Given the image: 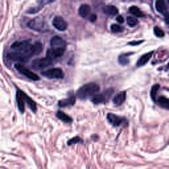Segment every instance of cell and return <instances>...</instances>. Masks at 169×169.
<instances>
[{"label":"cell","instance_id":"e0dca14e","mask_svg":"<svg viewBox=\"0 0 169 169\" xmlns=\"http://www.w3.org/2000/svg\"><path fill=\"white\" fill-rule=\"evenodd\" d=\"M108 99V95H106V94H95V97L92 98V102L98 104V103H102L104 101H107Z\"/></svg>","mask_w":169,"mask_h":169},{"label":"cell","instance_id":"9a60e30c","mask_svg":"<svg viewBox=\"0 0 169 169\" xmlns=\"http://www.w3.org/2000/svg\"><path fill=\"white\" fill-rule=\"evenodd\" d=\"M124 101H126V92H124V91L119 92L118 95H115V98H114V103H115L116 106L123 104V102H124Z\"/></svg>","mask_w":169,"mask_h":169},{"label":"cell","instance_id":"5bb4252c","mask_svg":"<svg viewBox=\"0 0 169 169\" xmlns=\"http://www.w3.org/2000/svg\"><path fill=\"white\" fill-rule=\"evenodd\" d=\"M103 11H104V13L108 15V16H116L118 15V8L114 7V5H106Z\"/></svg>","mask_w":169,"mask_h":169},{"label":"cell","instance_id":"7402d4cb","mask_svg":"<svg viewBox=\"0 0 169 169\" xmlns=\"http://www.w3.org/2000/svg\"><path fill=\"white\" fill-rule=\"evenodd\" d=\"M157 102H159V104H161L164 108H168V107H169V101H168L165 97H160Z\"/></svg>","mask_w":169,"mask_h":169},{"label":"cell","instance_id":"5b68a950","mask_svg":"<svg viewBox=\"0 0 169 169\" xmlns=\"http://www.w3.org/2000/svg\"><path fill=\"white\" fill-rule=\"evenodd\" d=\"M53 27H54L55 29H58V30H65V29L67 28V23H66L62 17L55 16V17L53 18Z\"/></svg>","mask_w":169,"mask_h":169},{"label":"cell","instance_id":"7c38bea8","mask_svg":"<svg viewBox=\"0 0 169 169\" xmlns=\"http://www.w3.org/2000/svg\"><path fill=\"white\" fill-rule=\"evenodd\" d=\"M91 8H90V5H87V4H82L79 7V9H78V13H79V16L81 17H89V15L91 13Z\"/></svg>","mask_w":169,"mask_h":169},{"label":"cell","instance_id":"ffe728a7","mask_svg":"<svg viewBox=\"0 0 169 169\" xmlns=\"http://www.w3.org/2000/svg\"><path fill=\"white\" fill-rule=\"evenodd\" d=\"M129 12H131V13H132L134 16H137V17H143V16H144V13H143V12H141L139 8H137V7H131V8H129Z\"/></svg>","mask_w":169,"mask_h":169},{"label":"cell","instance_id":"4316f807","mask_svg":"<svg viewBox=\"0 0 169 169\" xmlns=\"http://www.w3.org/2000/svg\"><path fill=\"white\" fill-rule=\"evenodd\" d=\"M79 141H81V139H79V137H74V139L69 140V141H67V144H69V145H73V144H76V143H79Z\"/></svg>","mask_w":169,"mask_h":169},{"label":"cell","instance_id":"8992f818","mask_svg":"<svg viewBox=\"0 0 169 169\" xmlns=\"http://www.w3.org/2000/svg\"><path fill=\"white\" fill-rule=\"evenodd\" d=\"M28 25L34 29V30H42V29H46V25L45 23H44V20H41V18H36V20H32Z\"/></svg>","mask_w":169,"mask_h":169},{"label":"cell","instance_id":"83f0119b","mask_svg":"<svg viewBox=\"0 0 169 169\" xmlns=\"http://www.w3.org/2000/svg\"><path fill=\"white\" fill-rule=\"evenodd\" d=\"M89 18H90L91 23H95V21H97V15H95V13H90V15H89Z\"/></svg>","mask_w":169,"mask_h":169},{"label":"cell","instance_id":"ac0fdd59","mask_svg":"<svg viewBox=\"0 0 169 169\" xmlns=\"http://www.w3.org/2000/svg\"><path fill=\"white\" fill-rule=\"evenodd\" d=\"M74 103H76V98H74V97H70L69 99H64V101L58 102L60 106H73Z\"/></svg>","mask_w":169,"mask_h":169},{"label":"cell","instance_id":"9c48e42d","mask_svg":"<svg viewBox=\"0 0 169 169\" xmlns=\"http://www.w3.org/2000/svg\"><path fill=\"white\" fill-rule=\"evenodd\" d=\"M16 99H17L18 110H20L21 112H24V110H25V101H24V97H23V91L21 90H17L16 91Z\"/></svg>","mask_w":169,"mask_h":169},{"label":"cell","instance_id":"ba28073f","mask_svg":"<svg viewBox=\"0 0 169 169\" xmlns=\"http://www.w3.org/2000/svg\"><path fill=\"white\" fill-rule=\"evenodd\" d=\"M50 42H52V48H55V49H65L66 48L65 41L62 40L61 37H58V36L53 37V39L50 40Z\"/></svg>","mask_w":169,"mask_h":169},{"label":"cell","instance_id":"3957f363","mask_svg":"<svg viewBox=\"0 0 169 169\" xmlns=\"http://www.w3.org/2000/svg\"><path fill=\"white\" fill-rule=\"evenodd\" d=\"M44 76L46 78H53V79H61L64 78V71L58 67H54V69H49V70L44 71Z\"/></svg>","mask_w":169,"mask_h":169},{"label":"cell","instance_id":"484cf974","mask_svg":"<svg viewBox=\"0 0 169 169\" xmlns=\"http://www.w3.org/2000/svg\"><path fill=\"white\" fill-rule=\"evenodd\" d=\"M155 34L157 37H164V32H162V29H160L159 27H155Z\"/></svg>","mask_w":169,"mask_h":169},{"label":"cell","instance_id":"4fadbf2b","mask_svg":"<svg viewBox=\"0 0 169 169\" xmlns=\"http://www.w3.org/2000/svg\"><path fill=\"white\" fill-rule=\"evenodd\" d=\"M151 57H152V52H148V53H145V54H143L141 57H140L139 60H137L136 66H143V65L148 64V61L151 60Z\"/></svg>","mask_w":169,"mask_h":169},{"label":"cell","instance_id":"8fae6325","mask_svg":"<svg viewBox=\"0 0 169 169\" xmlns=\"http://www.w3.org/2000/svg\"><path fill=\"white\" fill-rule=\"evenodd\" d=\"M156 9L159 13L166 16V3L165 0H156Z\"/></svg>","mask_w":169,"mask_h":169},{"label":"cell","instance_id":"30bf717a","mask_svg":"<svg viewBox=\"0 0 169 169\" xmlns=\"http://www.w3.org/2000/svg\"><path fill=\"white\" fill-rule=\"evenodd\" d=\"M107 119H108V122L112 124V126H115V127L120 126V124L124 122V119L119 118V116H116V115H114V114H108V115H107Z\"/></svg>","mask_w":169,"mask_h":169},{"label":"cell","instance_id":"cb8c5ba5","mask_svg":"<svg viewBox=\"0 0 169 169\" xmlns=\"http://www.w3.org/2000/svg\"><path fill=\"white\" fill-rule=\"evenodd\" d=\"M111 30L114 33H119V32H122V30H123V28L119 25V24H112V25H111Z\"/></svg>","mask_w":169,"mask_h":169},{"label":"cell","instance_id":"7a4b0ae2","mask_svg":"<svg viewBox=\"0 0 169 169\" xmlns=\"http://www.w3.org/2000/svg\"><path fill=\"white\" fill-rule=\"evenodd\" d=\"M15 69L18 71V73H21V74H24L27 78H29V79H32V81H39V76L37 74H34L32 70H29L28 67H25L23 64H16L15 65Z\"/></svg>","mask_w":169,"mask_h":169},{"label":"cell","instance_id":"2e32d148","mask_svg":"<svg viewBox=\"0 0 169 169\" xmlns=\"http://www.w3.org/2000/svg\"><path fill=\"white\" fill-rule=\"evenodd\" d=\"M23 97H24V101H25V103H28L29 104V107H30V110H32L33 112H36L37 111V106H36V102L34 101H32V99H30L27 94H24L23 92Z\"/></svg>","mask_w":169,"mask_h":169},{"label":"cell","instance_id":"6da1fadb","mask_svg":"<svg viewBox=\"0 0 169 169\" xmlns=\"http://www.w3.org/2000/svg\"><path fill=\"white\" fill-rule=\"evenodd\" d=\"M99 92V85L97 83H87L85 86H82L81 89L78 90L77 95L79 98H86V97H90V95H95V94Z\"/></svg>","mask_w":169,"mask_h":169},{"label":"cell","instance_id":"44dd1931","mask_svg":"<svg viewBox=\"0 0 169 169\" xmlns=\"http://www.w3.org/2000/svg\"><path fill=\"white\" fill-rule=\"evenodd\" d=\"M157 91H159V85H153L152 90H151V97H152V101H157Z\"/></svg>","mask_w":169,"mask_h":169},{"label":"cell","instance_id":"f1b7e54d","mask_svg":"<svg viewBox=\"0 0 169 169\" xmlns=\"http://www.w3.org/2000/svg\"><path fill=\"white\" fill-rule=\"evenodd\" d=\"M116 20H118V23H119V24H122V23H124V18H123V16H120V15H118V17H116Z\"/></svg>","mask_w":169,"mask_h":169},{"label":"cell","instance_id":"d6986e66","mask_svg":"<svg viewBox=\"0 0 169 169\" xmlns=\"http://www.w3.org/2000/svg\"><path fill=\"white\" fill-rule=\"evenodd\" d=\"M57 116L61 119L62 122H65V123H71V118H69L66 114H64V112L62 111H58L57 112Z\"/></svg>","mask_w":169,"mask_h":169},{"label":"cell","instance_id":"277c9868","mask_svg":"<svg viewBox=\"0 0 169 169\" xmlns=\"http://www.w3.org/2000/svg\"><path fill=\"white\" fill-rule=\"evenodd\" d=\"M30 45H32V42L30 41H16V42H13L11 45V50H15V52H17V50H28V49L30 48Z\"/></svg>","mask_w":169,"mask_h":169},{"label":"cell","instance_id":"f546056e","mask_svg":"<svg viewBox=\"0 0 169 169\" xmlns=\"http://www.w3.org/2000/svg\"><path fill=\"white\" fill-rule=\"evenodd\" d=\"M143 41H131V45H139V44H141Z\"/></svg>","mask_w":169,"mask_h":169},{"label":"cell","instance_id":"52a82bcc","mask_svg":"<svg viewBox=\"0 0 169 169\" xmlns=\"http://www.w3.org/2000/svg\"><path fill=\"white\" fill-rule=\"evenodd\" d=\"M53 61H50L48 57H45V58H40V60H36L34 62H33V67L34 69H44V67H46L48 65H50Z\"/></svg>","mask_w":169,"mask_h":169},{"label":"cell","instance_id":"d4e9b609","mask_svg":"<svg viewBox=\"0 0 169 169\" xmlns=\"http://www.w3.org/2000/svg\"><path fill=\"white\" fill-rule=\"evenodd\" d=\"M119 62H120L122 65H127V64H128V58H127V54H122L120 57H119Z\"/></svg>","mask_w":169,"mask_h":169},{"label":"cell","instance_id":"603a6c76","mask_svg":"<svg viewBox=\"0 0 169 169\" xmlns=\"http://www.w3.org/2000/svg\"><path fill=\"white\" fill-rule=\"evenodd\" d=\"M127 24H128L129 27H135V25H137V18H136V17H132V16L127 17Z\"/></svg>","mask_w":169,"mask_h":169}]
</instances>
